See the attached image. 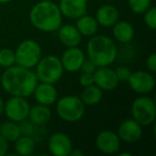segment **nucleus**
Here are the masks:
<instances>
[{
	"label": "nucleus",
	"instance_id": "f257e3e1",
	"mask_svg": "<svg viewBox=\"0 0 156 156\" xmlns=\"http://www.w3.org/2000/svg\"><path fill=\"white\" fill-rule=\"evenodd\" d=\"M0 83L3 90L11 96L29 98L33 94L39 79L32 69L15 64L3 71Z\"/></svg>",
	"mask_w": 156,
	"mask_h": 156
},
{
	"label": "nucleus",
	"instance_id": "f03ea898",
	"mask_svg": "<svg viewBox=\"0 0 156 156\" xmlns=\"http://www.w3.org/2000/svg\"><path fill=\"white\" fill-rule=\"evenodd\" d=\"M29 20L34 28L42 32H54L62 25V14L51 0H42L30 10Z\"/></svg>",
	"mask_w": 156,
	"mask_h": 156
},
{
	"label": "nucleus",
	"instance_id": "7ed1b4c3",
	"mask_svg": "<svg viewBox=\"0 0 156 156\" xmlns=\"http://www.w3.org/2000/svg\"><path fill=\"white\" fill-rule=\"evenodd\" d=\"M87 55L98 67L110 66L118 57V47L111 37L95 34L88 42Z\"/></svg>",
	"mask_w": 156,
	"mask_h": 156
},
{
	"label": "nucleus",
	"instance_id": "20e7f679",
	"mask_svg": "<svg viewBox=\"0 0 156 156\" xmlns=\"http://www.w3.org/2000/svg\"><path fill=\"white\" fill-rule=\"evenodd\" d=\"M35 75L40 83H57L63 76L64 69L62 66L60 58L57 56H46L41 58L35 65Z\"/></svg>",
	"mask_w": 156,
	"mask_h": 156
},
{
	"label": "nucleus",
	"instance_id": "39448f33",
	"mask_svg": "<svg viewBox=\"0 0 156 156\" xmlns=\"http://www.w3.org/2000/svg\"><path fill=\"white\" fill-rule=\"evenodd\" d=\"M56 112L61 120L74 123L83 119L86 112V105L79 96L65 95L57 102Z\"/></svg>",
	"mask_w": 156,
	"mask_h": 156
},
{
	"label": "nucleus",
	"instance_id": "423d86ee",
	"mask_svg": "<svg viewBox=\"0 0 156 156\" xmlns=\"http://www.w3.org/2000/svg\"><path fill=\"white\" fill-rule=\"evenodd\" d=\"M15 51L16 64L27 69H33L42 58V48L34 40H25L17 46Z\"/></svg>",
	"mask_w": 156,
	"mask_h": 156
},
{
	"label": "nucleus",
	"instance_id": "0eeeda50",
	"mask_svg": "<svg viewBox=\"0 0 156 156\" xmlns=\"http://www.w3.org/2000/svg\"><path fill=\"white\" fill-rule=\"evenodd\" d=\"M132 115L135 121L142 126L154 124L156 118V106L153 98L149 96H139L132 104Z\"/></svg>",
	"mask_w": 156,
	"mask_h": 156
},
{
	"label": "nucleus",
	"instance_id": "6e6552de",
	"mask_svg": "<svg viewBox=\"0 0 156 156\" xmlns=\"http://www.w3.org/2000/svg\"><path fill=\"white\" fill-rule=\"evenodd\" d=\"M29 110H30V104L27 101V98L11 96L5 103L3 112L5 113L8 120L20 123L28 119Z\"/></svg>",
	"mask_w": 156,
	"mask_h": 156
},
{
	"label": "nucleus",
	"instance_id": "1a4fd4ad",
	"mask_svg": "<svg viewBox=\"0 0 156 156\" xmlns=\"http://www.w3.org/2000/svg\"><path fill=\"white\" fill-rule=\"evenodd\" d=\"M127 83L130 89L138 94H147L155 88V77L149 71L132 72Z\"/></svg>",
	"mask_w": 156,
	"mask_h": 156
},
{
	"label": "nucleus",
	"instance_id": "9d476101",
	"mask_svg": "<svg viewBox=\"0 0 156 156\" xmlns=\"http://www.w3.org/2000/svg\"><path fill=\"white\" fill-rule=\"evenodd\" d=\"M95 144L98 151L103 154L111 155L119 152L121 147V140L117 133L107 129L98 133L95 139Z\"/></svg>",
	"mask_w": 156,
	"mask_h": 156
},
{
	"label": "nucleus",
	"instance_id": "9b49d317",
	"mask_svg": "<svg viewBox=\"0 0 156 156\" xmlns=\"http://www.w3.org/2000/svg\"><path fill=\"white\" fill-rule=\"evenodd\" d=\"M142 125L134 119H125L118 126V136L120 140L126 143H135L142 137Z\"/></svg>",
	"mask_w": 156,
	"mask_h": 156
},
{
	"label": "nucleus",
	"instance_id": "f8f14e48",
	"mask_svg": "<svg viewBox=\"0 0 156 156\" xmlns=\"http://www.w3.org/2000/svg\"><path fill=\"white\" fill-rule=\"evenodd\" d=\"M48 150L54 156H69L73 143L66 134L57 132L48 138Z\"/></svg>",
	"mask_w": 156,
	"mask_h": 156
},
{
	"label": "nucleus",
	"instance_id": "ddd939ff",
	"mask_svg": "<svg viewBox=\"0 0 156 156\" xmlns=\"http://www.w3.org/2000/svg\"><path fill=\"white\" fill-rule=\"evenodd\" d=\"M94 83L103 91H112L119 85V80L113 69L109 66L96 67L93 73Z\"/></svg>",
	"mask_w": 156,
	"mask_h": 156
},
{
	"label": "nucleus",
	"instance_id": "4468645a",
	"mask_svg": "<svg viewBox=\"0 0 156 156\" xmlns=\"http://www.w3.org/2000/svg\"><path fill=\"white\" fill-rule=\"evenodd\" d=\"M85 58L86 56L83 51L78 46H76V47H67L63 51L60 60L64 71L69 73H76L79 71Z\"/></svg>",
	"mask_w": 156,
	"mask_h": 156
},
{
	"label": "nucleus",
	"instance_id": "2eb2a0df",
	"mask_svg": "<svg viewBox=\"0 0 156 156\" xmlns=\"http://www.w3.org/2000/svg\"><path fill=\"white\" fill-rule=\"evenodd\" d=\"M58 7L62 16L69 20H77L87 13L88 0H60Z\"/></svg>",
	"mask_w": 156,
	"mask_h": 156
},
{
	"label": "nucleus",
	"instance_id": "dca6fc26",
	"mask_svg": "<svg viewBox=\"0 0 156 156\" xmlns=\"http://www.w3.org/2000/svg\"><path fill=\"white\" fill-rule=\"evenodd\" d=\"M33 96L37 104L45 105V106H51L58 100V91L55 88V85L47 83H40L37 85Z\"/></svg>",
	"mask_w": 156,
	"mask_h": 156
},
{
	"label": "nucleus",
	"instance_id": "f3484780",
	"mask_svg": "<svg viewBox=\"0 0 156 156\" xmlns=\"http://www.w3.org/2000/svg\"><path fill=\"white\" fill-rule=\"evenodd\" d=\"M95 20L98 26L110 28L120 20V12L115 5H104L96 11Z\"/></svg>",
	"mask_w": 156,
	"mask_h": 156
},
{
	"label": "nucleus",
	"instance_id": "a211bd4d",
	"mask_svg": "<svg viewBox=\"0 0 156 156\" xmlns=\"http://www.w3.org/2000/svg\"><path fill=\"white\" fill-rule=\"evenodd\" d=\"M59 41L65 47H76L81 42V34L74 25H61L58 30Z\"/></svg>",
	"mask_w": 156,
	"mask_h": 156
},
{
	"label": "nucleus",
	"instance_id": "6ab92c4d",
	"mask_svg": "<svg viewBox=\"0 0 156 156\" xmlns=\"http://www.w3.org/2000/svg\"><path fill=\"white\" fill-rule=\"evenodd\" d=\"M113 37L122 44H128L135 37V29L130 23L126 20H118L112 26Z\"/></svg>",
	"mask_w": 156,
	"mask_h": 156
},
{
	"label": "nucleus",
	"instance_id": "aec40b11",
	"mask_svg": "<svg viewBox=\"0 0 156 156\" xmlns=\"http://www.w3.org/2000/svg\"><path fill=\"white\" fill-rule=\"evenodd\" d=\"M76 28L79 31L81 37H91L96 34L98 30V24L96 22L95 17L91 15H88L87 13L83 16L78 17L76 20Z\"/></svg>",
	"mask_w": 156,
	"mask_h": 156
},
{
	"label": "nucleus",
	"instance_id": "412c9836",
	"mask_svg": "<svg viewBox=\"0 0 156 156\" xmlns=\"http://www.w3.org/2000/svg\"><path fill=\"white\" fill-rule=\"evenodd\" d=\"M51 118V110L49 106L37 104L34 106H30L29 110L28 120L32 123L37 124V125H45Z\"/></svg>",
	"mask_w": 156,
	"mask_h": 156
},
{
	"label": "nucleus",
	"instance_id": "4be33fe9",
	"mask_svg": "<svg viewBox=\"0 0 156 156\" xmlns=\"http://www.w3.org/2000/svg\"><path fill=\"white\" fill-rule=\"evenodd\" d=\"M103 94L104 91L98 88L95 83H93L88 87H83V90L80 94V100L86 106H94L103 100Z\"/></svg>",
	"mask_w": 156,
	"mask_h": 156
},
{
	"label": "nucleus",
	"instance_id": "5701e85b",
	"mask_svg": "<svg viewBox=\"0 0 156 156\" xmlns=\"http://www.w3.org/2000/svg\"><path fill=\"white\" fill-rule=\"evenodd\" d=\"M14 150H15V153L17 155H32L35 150V141L31 137L26 136V135H20L14 141Z\"/></svg>",
	"mask_w": 156,
	"mask_h": 156
},
{
	"label": "nucleus",
	"instance_id": "b1692460",
	"mask_svg": "<svg viewBox=\"0 0 156 156\" xmlns=\"http://www.w3.org/2000/svg\"><path fill=\"white\" fill-rule=\"evenodd\" d=\"M0 135L8 142H14L22 135L20 123L11 121V120H7V121L2 122L0 124Z\"/></svg>",
	"mask_w": 156,
	"mask_h": 156
},
{
	"label": "nucleus",
	"instance_id": "393cba45",
	"mask_svg": "<svg viewBox=\"0 0 156 156\" xmlns=\"http://www.w3.org/2000/svg\"><path fill=\"white\" fill-rule=\"evenodd\" d=\"M15 64V51L11 48H1L0 49V66L3 69H8Z\"/></svg>",
	"mask_w": 156,
	"mask_h": 156
},
{
	"label": "nucleus",
	"instance_id": "a878e982",
	"mask_svg": "<svg viewBox=\"0 0 156 156\" xmlns=\"http://www.w3.org/2000/svg\"><path fill=\"white\" fill-rule=\"evenodd\" d=\"M152 0H128V7L135 14H143L150 7Z\"/></svg>",
	"mask_w": 156,
	"mask_h": 156
},
{
	"label": "nucleus",
	"instance_id": "bb28decb",
	"mask_svg": "<svg viewBox=\"0 0 156 156\" xmlns=\"http://www.w3.org/2000/svg\"><path fill=\"white\" fill-rule=\"evenodd\" d=\"M143 22L145 26L151 30L156 29V8L150 7L147 11L143 13Z\"/></svg>",
	"mask_w": 156,
	"mask_h": 156
},
{
	"label": "nucleus",
	"instance_id": "cd10ccee",
	"mask_svg": "<svg viewBox=\"0 0 156 156\" xmlns=\"http://www.w3.org/2000/svg\"><path fill=\"white\" fill-rule=\"evenodd\" d=\"M115 75H117L119 83H127L128 78H129L130 74H132V69L127 66H124V65L117 67V69H115Z\"/></svg>",
	"mask_w": 156,
	"mask_h": 156
},
{
	"label": "nucleus",
	"instance_id": "c85d7f7f",
	"mask_svg": "<svg viewBox=\"0 0 156 156\" xmlns=\"http://www.w3.org/2000/svg\"><path fill=\"white\" fill-rule=\"evenodd\" d=\"M96 65L94 64V62L92 60H90L89 58H85L83 62L81 63V66L79 69V71L81 73H88V74H93L96 69Z\"/></svg>",
	"mask_w": 156,
	"mask_h": 156
},
{
	"label": "nucleus",
	"instance_id": "c756f323",
	"mask_svg": "<svg viewBox=\"0 0 156 156\" xmlns=\"http://www.w3.org/2000/svg\"><path fill=\"white\" fill-rule=\"evenodd\" d=\"M79 83L83 87H88L94 83V76L93 74H88V73H81L80 77H79Z\"/></svg>",
	"mask_w": 156,
	"mask_h": 156
},
{
	"label": "nucleus",
	"instance_id": "7c9ffc66",
	"mask_svg": "<svg viewBox=\"0 0 156 156\" xmlns=\"http://www.w3.org/2000/svg\"><path fill=\"white\" fill-rule=\"evenodd\" d=\"M145 66H147V71L151 72L152 74H154L156 72V55L154 54V52H152L147 58Z\"/></svg>",
	"mask_w": 156,
	"mask_h": 156
},
{
	"label": "nucleus",
	"instance_id": "2f4dec72",
	"mask_svg": "<svg viewBox=\"0 0 156 156\" xmlns=\"http://www.w3.org/2000/svg\"><path fill=\"white\" fill-rule=\"evenodd\" d=\"M9 150V142L0 135V156H5Z\"/></svg>",
	"mask_w": 156,
	"mask_h": 156
},
{
	"label": "nucleus",
	"instance_id": "473e14b6",
	"mask_svg": "<svg viewBox=\"0 0 156 156\" xmlns=\"http://www.w3.org/2000/svg\"><path fill=\"white\" fill-rule=\"evenodd\" d=\"M69 155L71 156H83V153L81 151H78V150H72L71 153H69Z\"/></svg>",
	"mask_w": 156,
	"mask_h": 156
},
{
	"label": "nucleus",
	"instance_id": "72a5a7b5",
	"mask_svg": "<svg viewBox=\"0 0 156 156\" xmlns=\"http://www.w3.org/2000/svg\"><path fill=\"white\" fill-rule=\"evenodd\" d=\"M3 109H5V102H3L2 98L0 96V115L3 113Z\"/></svg>",
	"mask_w": 156,
	"mask_h": 156
},
{
	"label": "nucleus",
	"instance_id": "f704fd0d",
	"mask_svg": "<svg viewBox=\"0 0 156 156\" xmlns=\"http://www.w3.org/2000/svg\"><path fill=\"white\" fill-rule=\"evenodd\" d=\"M120 156H130V153H124V152H122V153L119 154Z\"/></svg>",
	"mask_w": 156,
	"mask_h": 156
},
{
	"label": "nucleus",
	"instance_id": "c9c22d12",
	"mask_svg": "<svg viewBox=\"0 0 156 156\" xmlns=\"http://www.w3.org/2000/svg\"><path fill=\"white\" fill-rule=\"evenodd\" d=\"M12 0H0V3H8V2H11Z\"/></svg>",
	"mask_w": 156,
	"mask_h": 156
},
{
	"label": "nucleus",
	"instance_id": "e433bc0d",
	"mask_svg": "<svg viewBox=\"0 0 156 156\" xmlns=\"http://www.w3.org/2000/svg\"><path fill=\"white\" fill-rule=\"evenodd\" d=\"M107 1H112V0H107Z\"/></svg>",
	"mask_w": 156,
	"mask_h": 156
}]
</instances>
